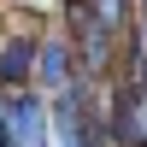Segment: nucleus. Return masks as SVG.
Here are the masks:
<instances>
[{
    "label": "nucleus",
    "mask_w": 147,
    "mask_h": 147,
    "mask_svg": "<svg viewBox=\"0 0 147 147\" xmlns=\"http://www.w3.org/2000/svg\"><path fill=\"white\" fill-rule=\"evenodd\" d=\"M35 77V41L30 35H6L0 41V88H18Z\"/></svg>",
    "instance_id": "f257e3e1"
},
{
    "label": "nucleus",
    "mask_w": 147,
    "mask_h": 147,
    "mask_svg": "<svg viewBox=\"0 0 147 147\" xmlns=\"http://www.w3.org/2000/svg\"><path fill=\"white\" fill-rule=\"evenodd\" d=\"M35 65H41V82H47V88H71V71H77L71 41H35Z\"/></svg>",
    "instance_id": "f03ea898"
},
{
    "label": "nucleus",
    "mask_w": 147,
    "mask_h": 147,
    "mask_svg": "<svg viewBox=\"0 0 147 147\" xmlns=\"http://www.w3.org/2000/svg\"><path fill=\"white\" fill-rule=\"evenodd\" d=\"M124 12H129V0H94V18H100L112 35H118V24H124Z\"/></svg>",
    "instance_id": "7ed1b4c3"
}]
</instances>
